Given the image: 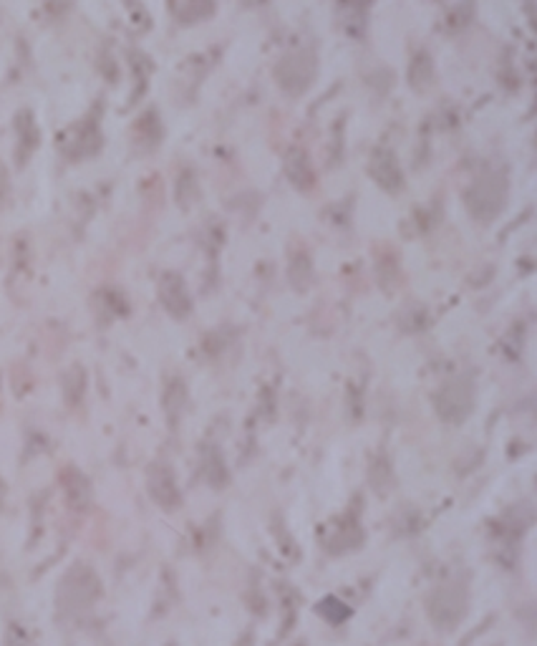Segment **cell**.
I'll return each instance as SVG.
<instances>
[{"label":"cell","instance_id":"obj_3","mask_svg":"<svg viewBox=\"0 0 537 646\" xmlns=\"http://www.w3.org/2000/svg\"><path fill=\"white\" fill-rule=\"evenodd\" d=\"M434 409L447 425H461L474 409V384L470 376H457L441 384L434 395Z\"/></svg>","mask_w":537,"mask_h":646},{"label":"cell","instance_id":"obj_12","mask_svg":"<svg viewBox=\"0 0 537 646\" xmlns=\"http://www.w3.org/2000/svg\"><path fill=\"white\" fill-rule=\"evenodd\" d=\"M288 177L290 182L300 190H310L313 182H316V175H313V167H310V159L306 154L296 149V152L288 157Z\"/></svg>","mask_w":537,"mask_h":646},{"label":"cell","instance_id":"obj_7","mask_svg":"<svg viewBox=\"0 0 537 646\" xmlns=\"http://www.w3.org/2000/svg\"><path fill=\"white\" fill-rule=\"evenodd\" d=\"M323 543L330 553H346L353 550L363 543V530L359 526V518L353 513L340 515L339 520H333L326 533H323Z\"/></svg>","mask_w":537,"mask_h":646},{"label":"cell","instance_id":"obj_15","mask_svg":"<svg viewBox=\"0 0 537 646\" xmlns=\"http://www.w3.org/2000/svg\"><path fill=\"white\" fill-rule=\"evenodd\" d=\"M15 127H18V142H21V162L34 152V147L38 144V132H35V121L28 111H23L21 117L15 119Z\"/></svg>","mask_w":537,"mask_h":646},{"label":"cell","instance_id":"obj_4","mask_svg":"<svg viewBox=\"0 0 537 646\" xmlns=\"http://www.w3.org/2000/svg\"><path fill=\"white\" fill-rule=\"evenodd\" d=\"M427 611L431 624L439 629H454L467 613V591L460 583H441L429 593Z\"/></svg>","mask_w":537,"mask_h":646},{"label":"cell","instance_id":"obj_1","mask_svg":"<svg viewBox=\"0 0 537 646\" xmlns=\"http://www.w3.org/2000/svg\"><path fill=\"white\" fill-rule=\"evenodd\" d=\"M101 596V579L96 570L86 563H76L64 573V579L58 583L56 591V606L61 613H78L86 611L88 606L99 601Z\"/></svg>","mask_w":537,"mask_h":646},{"label":"cell","instance_id":"obj_10","mask_svg":"<svg viewBox=\"0 0 537 646\" xmlns=\"http://www.w3.org/2000/svg\"><path fill=\"white\" fill-rule=\"evenodd\" d=\"M61 485H64V495H66V503L74 510H86L91 505V485L88 480L76 470V467H66L61 472Z\"/></svg>","mask_w":537,"mask_h":646},{"label":"cell","instance_id":"obj_13","mask_svg":"<svg viewBox=\"0 0 537 646\" xmlns=\"http://www.w3.org/2000/svg\"><path fill=\"white\" fill-rule=\"evenodd\" d=\"M316 613H319L323 621H329L330 626H340L351 619L353 609L349 603L336 599V596H326V599H320L319 606H316Z\"/></svg>","mask_w":537,"mask_h":646},{"label":"cell","instance_id":"obj_14","mask_svg":"<svg viewBox=\"0 0 537 646\" xmlns=\"http://www.w3.org/2000/svg\"><path fill=\"white\" fill-rule=\"evenodd\" d=\"M205 475L212 487H225L230 482V472L225 467V460L219 455V449H208L205 455Z\"/></svg>","mask_w":537,"mask_h":646},{"label":"cell","instance_id":"obj_8","mask_svg":"<svg viewBox=\"0 0 537 646\" xmlns=\"http://www.w3.org/2000/svg\"><path fill=\"white\" fill-rule=\"evenodd\" d=\"M159 298L165 308L177 318H185L192 311V298L187 293L185 281L177 273H165L159 281Z\"/></svg>","mask_w":537,"mask_h":646},{"label":"cell","instance_id":"obj_16","mask_svg":"<svg viewBox=\"0 0 537 646\" xmlns=\"http://www.w3.org/2000/svg\"><path fill=\"white\" fill-rule=\"evenodd\" d=\"M185 402H187L185 384L179 382V379L169 382V386H167V395H165V409H167V415H169V422H177V419H179L182 409H185Z\"/></svg>","mask_w":537,"mask_h":646},{"label":"cell","instance_id":"obj_19","mask_svg":"<svg viewBox=\"0 0 537 646\" xmlns=\"http://www.w3.org/2000/svg\"><path fill=\"white\" fill-rule=\"evenodd\" d=\"M167 646H177V644H167Z\"/></svg>","mask_w":537,"mask_h":646},{"label":"cell","instance_id":"obj_9","mask_svg":"<svg viewBox=\"0 0 537 646\" xmlns=\"http://www.w3.org/2000/svg\"><path fill=\"white\" fill-rule=\"evenodd\" d=\"M371 177L384 187L386 192H399L401 185H404V177H401L396 157L391 152H386V149H379V152L373 154Z\"/></svg>","mask_w":537,"mask_h":646},{"label":"cell","instance_id":"obj_6","mask_svg":"<svg viewBox=\"0 0 537 646\" xmlns=\"http://www.w3.org/2000/svg\"><path fill=\"white\" fill-rule=\"evenodd\" d=\"M147 487H149V495H152L154 503L159 505V508H165V510H177L182 505V495H179V487H177L175 472L169 470L165 462H157L149 470Z\"/></svg>","mask_w":537,"mask_h":646},{"label":"cell","instance_id":"obj_5","mask_svg":"<svg viewBox=\"0 0 537 646\" xmlns=\"http://www.w3.org/2000/svg\"><path fill=\"white\" fill-rule=\"evenodd\" d=\"M316 74H319V58L313 56V51H308V48H300V51L288 54L286 58L278 64V68H275L278 84L286 88L290 97L303 94V91L316 81Z\"/></svg>","mask_w":537,"mask_h":646},{"label":"cell","instance_id":"obj_18","mask_svg":"<svg viewBox=\"0 0 537 646\" xmlns=\"http://www.w3.org/2000/svg\"><path fill=\"white\" fill-rule=\"evenodd\" d=\"M3 500H5V485L0 480V505H3Z\"/></svg>","mask_w":537,"mask_h":646},{"label":"cell","instance_id":"obj_2","mask_svg":"<svg viewBox=\"0 0 537 646\" xmlns=\"http://www.w3.org/2000/svg\"><path fill=\"white\" fill-rule=\"evenodd\" d=\"M467 210L474 220L480 222H492L502 212L507 202V179L502 172H484L480 175L464 195Z\"/></svg>","mask_w":537,"mask_h":646},{"label":"cell","instance_id":"obj_17","mask_svg":"<svg viewBox=\"0 0 537 646\" xmlns=\"http://www.w3.org/2000/svg\"><path fill=\"white\" fill-rule=\"evenodd\" d=\"M313 268H310V261L306 255H296L293 258V265H290V283L296 285L298 291H306L310 281H313Z\"/></svg>","mask_w":537,"mask_h":646},{"label":"cell","instance_id":"obj_11","mask_svg":"<svg viewBox=\"0 0 537 646\" xmlns=\"http://www.w3.org/2000/svg\"><path fill=\"white\" fill-rule=\"evenodd\" d=\"M71 137L76 139L74 144H68V154L71 157H81V154H94L99 149L101 137L96 124L91 119H86L81 127H76V132H71Z\"/></svg>","mask_w":537,"mask_h":646}]
</instances>
